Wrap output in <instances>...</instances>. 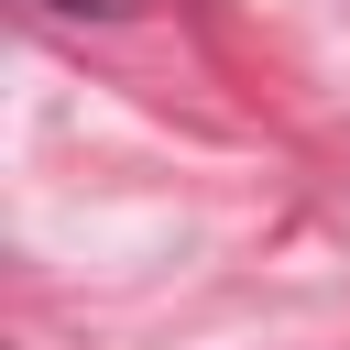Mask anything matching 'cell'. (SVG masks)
<instances>
[{"instance_id": "obj_1", "label": "cell", "mask_w": 350, "mask_h": 350, "mask_svg": "<svg viewBox=\"0 0 350 350\" xmlns=\"http://www.w3.org/2000/svg\"><path fill=\"white\" fill-rule=\"evenodd\" d=\"M33 11H55V22H120V11H142V0H33Z\"/></svg>"}]
</instances>
